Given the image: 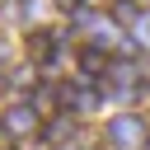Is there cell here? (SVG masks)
Segmentation results:
<instances>
[{
    "label": "cell",
    "mask_w": 150,
    "mask_h": 150,
    "mask_svg": "<svg viewBox=\"0 0 150 150\" xmlns=\"http://www.w3.org/2000/svg\"><path fill=\"white\" fill-rule=\"evenodd\" d=\"M23 47H28V61H52V56L61 52V38H56L52 28H33Z\"/></svg>",
    "instance_id": "6da1fadb"
},
{
    "label": "cell",
    "mask_w": 150,
    "mask_h": 150,
    "mask_svg": "<svg viewBox=\"0 0 150 150\" xmlns=\"http://www.w3.org/2000/svg\"><path fill=\"white\" fill-rule=\"evenodd\" d=\"M103 70H108L103 47H84V52H80V75H89V80H94V75H103Z\"/></svg>",
    "instance_id": "7a4b0ae2"
},
{
    "label": "cell",
    "mask_w": 150,
    "mask_h": 150,
    "mask_svg": "<svg viewBox=\"0 0 150 150\" xmlns=\"http://www.w3.org/2000/svg\"><path fill=\"white\" fill-rule=\"evenodd\" d=\"M112 14H117L122 23H131V19H136V5H131V0H112Z\"/></svg>",
    "instance_id": "3957f363"
},
{
    "label": "cell",
    "mask_w": 150,
    "mask_h": 150,
    "mask_svg": "<svg viewBox=\"0 0 150 150\" xmlns=\"http://www.w3.org/2000/svg\"><path fill=\"white\" fill-rule=\"evenodd\" d=\"M56 5H61V9H80L84 0H56Z\"/></svg>",
    "instance_id": "277c9868"
},
{
    "label": "cell",
    "mask_w": 150,
    "mask_h": 150,
    "mask_svg": "<svg viewBox=\"0 0 150 150\" xmlns=\"http://www.w3.org/2000/svg\"><path fill=\"white\" fill-rule=\"evenodd\" d=\"M84 5H112V0H84Z\"/></svg>",
    "instance_id": "5b68a950"
}]
</instances>
